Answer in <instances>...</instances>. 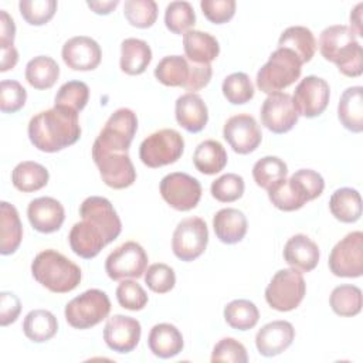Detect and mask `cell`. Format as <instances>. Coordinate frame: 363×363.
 <instances>
[{"label":"cell","mask_w":363,"mask_h":363,"mask_svg":"<svg viewBox=\"0 0 363 363\" xmlns=\"http://www.w3.org/2000/svg\"><path fill=\"white\" fill-rule=\"evenodd\" d=\"M30 142L41 152L54 153L74 145L81 136L78 112L52 106L34 115L28 122Z\"/></svg>","instance_id":"cell-1"},{"label":"cell","mask_w":363,"mask_h":363,"mask_svg":"<svg viewBox=\"0 0 363 363\" xmlns=\"http://www.w3.org/2000/svg\"><path fill=\"white\" fill-rule=\"evenodd\" d=\"M322 57L336 64L346 77H359L363 72V52L356 34L349 26L336 24L326 27L319 37Z\"/></svg>","instance_id":"cell-2"},{"label":"cell","mask_w":363,"mask_h":363,"mask_svg":"<svg viewBox=\"0 0 363 363\" xmlns=\"http://www.w3.org/2000/svg\"><path fill=\"white\" fill-rule=\"evenodd\" d=\"M34 279L54 294H67L81 282L79 267L55 250L38 252L31 262Z\"/></svg>","instance_id":"cell-3"},{"label":"cell","mask_w":363,"mask_h":363,"mask_svg":"<svg viewBox=\"0 0 363 363\" xmlns=\"http://www.w3.org/2000/svg\"><path fill=\"white\" fill-rule=\"evenodd\" d=\"M302 72V62L288 48H277L257 72V86L264 94L279 92L292 85Z\"/></svg>","instance_id":"cell-4"},{"label":"cell","mask_w":363,"mask_h":363,"mask_svg":"<svg viewBox=\"0 0 363 363\" xmlns=\"http://www.w3.org/2000/svg\"><path fill=\"white\" fill-rule=\"evenodd\" d=\"M306 292L302 272L286 268L275 272L265 289L267 303L279 312H289L299 306Z\"/></svg>","instance_id":"cell-5"},{"label":"cell","mask_w":363,"mask_h":363,"mask_svg":"<svg viewBox=\"0 0 363 363\" xmlns=\"http://www.w3.org/2000/svg\"><path fill=\"white\" fill-rule=\"evenodd\" d=\"M111 312V301L101 289H88L65 306V319L75 329H89L102 322Z\"/></svg>","instance_id":"cell-6"},{"label":"cell","mask_w":363,"mask_h":363,"mask_svg":"<svg viewBox=\"0 0 363 363\" xmlns=\"http://www.w3.org/2000/svg\"><path fill=\"white\" fill-rule=\"evenodd\" d=\"M184 150V139L174 129H160L149 135L139 147V157L147 167L156 169L172 164L180 159Z\"/></svg>","instance_id":"cell-7"},{"label":"cell","mask_w":363,"mask_h":363,"mask_svg":"<svg viewBox=\"0 0 363 363\" xmlns=\"http://www.w3.org/2000/svg\"><path fill=\"white\" fill-rule=\"evenodd\" d=\"M136 130V113L129 108H119L108 118L92 146L113 152H128Z\"/></svg>","instance_id":"cell-8"},{"label":"cell","mask_w":363,"mask_h":363,"mask_svg":"<svg viewBox=\"0 0 363 363\" xmlns=\"http://www.w3.org/2000/svg\"><path fill=\"white\" fill-rule=\"evenodd\" d=\"M92 159L102 182L112 189H126L136 180V170L128 152H113L92 146Z\"/></svg>","instance_id":"cell-9"},{"label":"cell","mask_w":363,"mask_h":363,"mask_svg":"<svg viewBox=\"0 0 363 363\" xmlns=\"http://www.w3.org/2000/svg\"><path fill=\"white\" fill-rule=\"evenodd\" d=\"M330 272L342 278H359L363 274V233L353 231L330 251Z\"/></svg>","instance_id":"cell-10"},{"label":"cell","mask_w":363,"mask_h":363,"mask_svg":"<svg viewBox=\"0 0 363 363\" xmlns=\"http://www.w3.org/2000/svg\"><path fill=\"white\" fill-rule=\"evenodd\" d=\"M208 242L207 224L200 217H187L182 220L172 238L173 254L182 261H193L199 258Z\"/></svg>","instance_id":"cell-11"},{"label":"cell","mask_w":363,"mask_h":363,"mask_svg":"<svg viewBox=\"0 0 363 363\" xmlns=\"http://www.w3.org/2000/svg\"><path fill=\"white\" fill-rule=\"evenodd\" d=\"M147 268V254L136 241H126L116 247L105 261V271L113 281L140 278Z\"/></svg>","instance_id":"cell-12"},{"label":"cell","mask_w":363,"mask_h":363,"mask_svg":"<svg viewBox=\"0 0 363 363\" xmlns=\"http://www.w3.org/2000/svg\"><path fill=\"white\" fill-rule=\"evenodd\" d=\"M160 194L163 200L179 211H189L194 208L201 197L200 182L182 172L166 174L160 182Z\"/></svg>","instance_id":"cell-13"},{"label":"cell","mask_w":363,"mask_h":363,"mask_svg":"<svg viewBox=\"0 0 363 363\" xmlns=\"http://www.w3.org/2000/svg\"><path fill=\"white\" fill-rule=\"evenodd\" d=\"M298 112L292 96L286 92L269 94L261 106V122L272 133L289 132L298 122Z\"/></svg>","instance_id":"cell-14"},{"label":"cell","mask_w":363,"mask_h":363,"mask_svg":"<svg viewBox=\"0 0 363 363\" xmlns=\"http://www.w3.org/2000/svg\"><path fill=\"white\" fill-rule=\"evenodd\" d=\"M329 84L319 77L308 75L296 85L292 101L298 115L315 118L323 113L329 104Z\"/></svg>","instance_id":"cell-15"},{"label":"cell","mask_w":363,"mask_h":363,"mask_svg":"<svg viewBox=\"0 0 363 363\" xmlns=\"http://www.w3.org/2000/svg\"><path fill=\"white\" fill-rule=\"evenodd\" d=\"M223 136L238 155L254 152L262 140V133L255 118L248 113H238L228 118L223 128Z\"/></svg>","instance_id":"cell-16"},{"label":"cell","mask_w":363,"mask_h":363,"mask_svg":"<svg viewBox=\"0 0 363 363\" xmlns=\"http://www.w3.org/2000/svg\"><path fill=\"white\" fill-rule=\"evenodd\" d=\"M140 333L142 328L138 319L125 315H113L105 323L104 340L111 350L129 353L138 346Z\"/></svg>","instance_id":"cell-17"},{"label":"cell","mask_w":363,"mask_h":363,"mask_svg":"<svg viewBox=\"0 0 363 363\" xmlns=\"http://www.w3.org/2000/svg\"><path fill=\"white\" fill-rule=\"evenodd\" d=\"M68 241L71 250L85 259L96 257L101 250L111 242L104 228L89 218H82L72 225Z\"/></svg>","instance_id":"cell-18"},{"label":"cell","mask_w":363,"mask_h":363,"mask_svg":"<svg viewBox=\"0 0 363 363\" xmlns=\"http://www.w3.org/2000/svg\"><path fill=\"white\" fill-rule=\"evenodd\" d=\"M61 55L68 68L74 71H91L99 65L102 51L94 38L77 35L65 41Z\"/></svg>","instance_id":"cell-19"},{"label":"cell","mask_w":363,"mask_h":363,"mask_svg":"<svg viewBox=\"0 0 363 363\" xmlns=\"http://www.w3.org/2000/svg\"><path fill=\"white\" fill-rule=\"evenodd\" d=\"M295 337V329L288 320H274L264 325L255 335V346L259 354L272 357L286 350Z\"/></svg>","instance_id":"cell-20"},{"label":"cell","mask_w":363,"mask_h":363,"mask_svg":"<svg viewBox=\"0 0 363 363\" xmlns=\"http://www.w3.org/2000/svg\"><path fill=\"white\" fill-rule=\"evenodd\" d=\"M27 217L34 230L50 234L61 228L65 211L58 200L52 197H38L30 201L27 207Z\"/></svg>","instance_id":"cell-21"},{"label":"cell","mask_w":363,"mask_h":363,"mask_svg":"<svg viewBox=\"0 0 363 363\" xmlns=\"http://www.w3.org/2000/svg\"><path fill=\"white\" fill-rule=\"evenodd\" d=\"M79 216L81 218H89L96 224H99L108 234V238L111 240V242L115 238H118V235L122 231L121 218L116 214L111 201L105 197H101V196L86 197L79 207Z\"/></svg>","instance_id":"cell-22"},{"label":"cell","mask_w":363,"mask_h":363,"mask_svg":"<svg viewBox=\"0 0 363 363\" xmlns=\"http://www.w3.org/2000/svg\"><path fill=\"white\" fill-rule=\"evenodd\" d=\"M174 115L177 123L190 133L203 130L208 121L207 105L196 92H186L177 98Z\"/></svg>","instance_id":"cell-23"},{"label":"cell","mask_w":363,"mask_h":363,"mask_svg":"<svg viewBox=\"0 0 363 363\" xmlns=\"http://www.w3.org/2000/svg\"><path fill=\"white\" fill-rule=\"evenodd\" d=\"M284 259L299 272H309L319 262V247L305 234H295L284 247Z\"/></svg>","instance_id":"cell-24"},{"label":"cell","mask_w":363,"mask_h":363,"mask_svg":"<svg viewBox=\"0 0 363 363\" xmlns=\"http://www.w3.org/2000/svg\"><path fill=\"white\" fill-rule=\"evenodd\" d=\"M183 48L186 58L194 64H210L220 52L217 38L200 30H189L183 34Z\"/></svg>","instance_id":"cell-25"},{"label":"cell","mask_w":363,"mask_h":363,"mask_svg":"<svg viewBox=\"0 0 363 363\" xmlns=\"http://www.w3.org/2000/svg\"><path fill=\"white\" fill-rule=\"evenodd\" d=\"M147 345L150 352L160 359L177 356L183 349V336L172 323H157L150 329Z\"/></svg>","instance_id":"cell-26"},{"label":"cell","mask_w":363,"mask_h":363,"mask_svg":"<svg viewBox=\"0 0 363 363\" xmlns=\"http://www.w3.org/2000/svg\"><path fill=\"white\" fill-rule=\"evenodd\" d=\"M247 217L237 208H221L213 218V228L217 238L224 244L240 242L247 233Z\"/></svg>","instance_id":"cell-27"},{"label":"cell","mask_w":363,"mask_h":363,"mask_svg":"<svg viewBox=\"0 0 363 363\" xmlns=\"http://www.w3.org/2000/svg\"><path fill=\"white\" fill-rule=\"evenodd\" d=\"M337 118L340 123L350 132L360 133L363 130V88L349 86L340 95L337 105Z\"/></svg>","instance_id":"cell-28"},{"label":"cell","mask_w":363,"mask_h":363,"mask_svg":"<svg viewBox=\"0 0 363 363\" xmlns=\"http://www.w3.org/2000/svg\"><path fill=\"white\" fill-rule=\"evenodd\" d=\"M193 72V62L182 55H167L155 68L156 79L166 86H189Z\"/></svg>","instance_id":"cell-29"},{"label":"cell","mask_w":363,"mask_h":363,"mask_svg":"<svg viewBox=\"0 0 363 363\" xmlns=\"http://www.w3.org/2000/svg\"><path fill=\"white\" fill-rule=\"evenodd\" d=\"M23 225L16 207L7 201L0 203V252L10 255L20 247Z\"/></svg>","instance_id":"cell-30"},{"label":"cell","mask_w":363,"mask_h":363,"mask_svg":"<svg viewBox=\"0 0 363 363\" xmlns=\"http://www.w3.org/2000/svg\"><path fill=\"white\" fill-rule=\"evenodd\" d=\"M269 201L282 211H295L308 203V197L301 184L294 179H282L268 190Z\"/></svg>","instance_id":"cell-31"},{"label":"cell","mask_w":363,"mask_h":363,"mask_svg":"<svg viewBox=\"0 0 363 363\" xmlns=\"http://www.w3.org/2000/svg\"><path fill=\"white\" fill-rule=\"evenodd\" d=\"M152 61V50L146 41L126 38L121 44V69L128 75H139Z\"/></svg>","instance_id":"cell-32"},{"label":"cell","mask_w":363,"mask_h":363,"mask_svg":"<svg viewBox=\"0 0 363 363\" xmlns=\"http://www.w3.org/2000/svg\"><path fill=\"white\" fill-rule=\"evenodd\" d=\"M278 48H288L296 54L302 64L309 62L316 51L313 33L303 26H291L279 35Z\"/></svg>","instance_id":"cell-33"},{"label":"cell","mask_w":363,"mask_h":363,"mask_svg":"<svg viewBox=\"0 0 363 363\" xmlns=\"http://www.w3.org/2000/svg\"><path fill=\"white\" fill-rule=\"evenodd\" d=\"M332 216L342 223H354L362 216L360 193L350 187L337 189L329 200Z\"/></svg>","instance_id":"cell-34"},{"label":"cell","mask_w":363,"mask_h":363,"mask_svg":"<svg viewBox=\"0 0 363 363\" xmlns=\"http://www.w3.org/2000/svg\"><path fill=\"white\" fill-rule=\"evenodd\" d=\"M193 163L200 173L216 174L225 167L227 152L218 140L207 139L196 147L193 153Z\"/></svg>","instance_id":"cell-35"},{"label":"cell","mask_w":363,"mask_h":363,"mask_svg":"<svg viewBox=\"0 0 363 363\" xmlns=\"http://www.w3.org/2000/svg\"><path fill=\"white\" fill-rule=\"evenodd\" d=\"M58 330L57 318L45 309L28 312L23 320V332L31 342L43 343L55 336Z\"/></svg>","instance_id":"cell-36"},{"label":"cell","mask_w":363,"mask_h":363,"mask_svg":"<svg viewBox=\"0 0 363 363\" xmlns=\"http://www.w3.org/2000/svg\"><path fill=\"white\" fill-rule=\"evenodd\" d=\"M48 179V170L43 164L31 160L18 163L11 173L13 186L23 193H31L43 189L47 186Z\"/></svg>","instance_id":"cell-37"},{"label":"cell","mask_w":363,"mask_h":363,"mask_svg":"<svg viewBox=\"0 0 363 363\" xmlns=\"http://www.w3.org/2000/svg\"><path fill=\"white\" fill-rule=\"evenodd\" d=\"M60 77L57 61L48 55H38L26 65V79L35 89L51 88Z\"/></svg>","instance_id":"cell-38"},{"label":"cell","mask_w":363,"mask_h":363,"mask_svg":"<svg viewBox=\"0 0 363 363\" xmlns=\"http://www.w3.org/2000/svg\"><path fill=\"white\" fill-rule=\"evenodd\" d=\"M329 303L332 311L345 318L354 316L360 313L363 299H362V291L356 285L350 284H343L336 286L330 296H329Z\"/></svg>","instance_id":"cell-39"},{"label":"cell","mask_w":363,"mask_h":363,"mask_svg":"<svg viewBox=\"0 0 363 363\" xmlns=\"http://www.w3.org/2000/svg\"><path fill=\"white\" fill-rule=\"evenodd\" d=\"M224 319L233 329L250 330L258 323L259 312L254 302L248 299H235L225 305Z\"/></svg>","instance_id":"cell-40"},{"label":"cell","mask_w":363,"mask_h":363,"mask_svg":"<svg viewBox=\"0 0 363 363\" xmlns=\"http://www.w3.org/2000/svg\"><path fill=\"white\" fill-rule=\"evenodd\" d=\"M288 174L286 163L277 156H265L255 162L252 167V177L257 186L268 190Z\"/></svg>","instance_id":"cell-41"},{"label":"cell","mask_w":363,"mask_h":363,"mask_svg":"<svg viewBox=\"0 0 363 363\" xmlns=\"http://www.w3.org/2000/svg\"><path fill=\"white\" fill-rule=\"evenodd\" d=\"M196 23L193 6L189 1H172L164 11V24L174 34L187 33Z\"/></svg>","instance_id":"cell-42"},{"label":"cell","mask_w":363,"mask_h":363,"mask_svg":"<svg viewBox=\"0 0 363 363\" xmlns=\"http://www.w3.org/2000/svg\"><path fill=\"white\" fill-rule=\"evenodd\" d=\"M89 99V88L82 81H68L62 84L55 95L54 106H62L79 112Z\"/></svg>","instance_id":"cell-43"},{"label":"cell","mask_w":363,"mask_h":363,"mask_svg":"<svg viewBox=\"0 0 363 363\" xmlns=\"http://www.w3.org/2000/svg\"><path fill=\"white\" fill-rule=\"evenodd\" d=\"M123 14L130 26L147 28L152 27L157 18V4L153 0H126Z\"/></svg>","instance_id":"cell-44"},{"label":"cell","mask_w":363,"mask_h":363,"mask_svg":"<svg viewBox=\"0 0 363 363\" xmlns=\"http://www.w3.org/2000/svg\"><path fill=\"white\" fill-rule=\"evenodd\" d=\"M223 95L233 105L247 104L254 96V85L245 72L230 74L223 81Z\"/></svg>","instance_id":"cell-45"},{"label":"cell","mask_w":363,"mask_h":363,"mask_svg":"<svg viewBox=\"0 0 363 363\" xmlns=\"http://www.w3.org/2000/svg\"><path fill=\"white\" fill-rule=\"evenodd\" d=\"M18 9L23 18L28 24L43 26L54 17L57 11V1L55 0H21L18 3Z\"/></svg>","instance_id":"cell-46"},{"label":"cell","mask_w":363,"mask_h":363,"mask_svg":"<svg viewBox=\"0 0 363 363\" xmlns=\"http://www.w3.org/2000/svg\"><path fill=\"white\" fill-rule=\"evenodd\" d=\"M244 179L235 173L220 176L211 183V196L221 203H231L238 200L244 193Z\"/></svg>","instance_id":"cell-47"},{"label":"cell","mask_w":363,"mask_h":363,"mask_svg":"<svg viewBox=\"0 0 363 363\" xmlns=\"http://www.w3.org/2000/svg\"><path fill=\"white\" fill-rule=\"evenodd\" d=\"M116 299L125 309L140 311L147 303V294L136 281L122 279L116 288Z\"/></svg>","instance_id":"cell-48"},{"label":"cell","mask_w":363,"mask_h":363,"mask_svg":"<svg viewBox=\"0 0 363 363\" xmlns=\"http://www.w3.org/2000/svg\"><path fill=\"white\" fill-rule=\"evenodd\" d=\"M27 101V91L18 81L4 79L0 82V109L4 113L20 111Z\"/></svg>","instance_id":"cell-49"},{"label":"cell","mask_w":363,"mask_h":363,"mask_svg":"<svg viewBox=\"0 0 363 363\" xmlns=\"http://www.w3.org/2000/svg\"><path fill=\"white\" fill-rule=\"evenodd\" d=\"M145 284L156 294H166L173 289L176 284V275L173 268L166 264H152L145 271Z\"/></svg>","instance_id":"cell-50"},{"label":"cell","mask_w":363,"mask_h":363,"mask_svg":"<svg viewBox=\"0 0 363 363\" xmlns=\"http://www.w3.org/2000/svg\"><path fill=\"white\" fill-rule=\"evenodd\" d=\"M211 362H227V363H247L248 354L242 343L233 337H224L216 343L213 353H211Z\"/></svg>","instance_id":"cell-51"},{"label":"cell","mask_w":363,"mask_h":363,"mask_svg":"<svg viewBox=\"0 0 363 363\" xmlns=\"http://www.w3.org/2000/svg\"><path fill=\"white\" fill-rule=\"evenodd\" d=\"M200 7L204 17L214 24L227 23L235 13L234 0H201Z\"/></svg>","instance_id":"cell-52"},{"label":"cell","mask_w":363,"mask_h":363,"mask_svg":"<svg viewBox=\"0 0 363 363\" xmlns=\"http://www.w3.org/2000/svg\"><path fill=\"white\" fill-rule=\"evenodd\" d=\"M21 311V302L13 292L0 294V325L7 326L17 320Z\"/></svg>","instance_id":"cell-53"},{"label":"cell","mask_w":363,"mask_h":363,"mask_svg":"<svg viewBox=\"0 0 363 363\" xmlns=\"http://www.w3.org/2000/svg\"><path fill=\"white\" fill-rule=\"evenodd\" d=\"M16 35V26L13 18L6 10H0V48H7L13 45Z\"/></svg>","instance_id":"cell-54"},{"label":"cell","mask_w":363,"mask_h":363,"mask_svg":"<svg viewBox=\"0 0 363 363\" xmlns=\"http://www.w3.org/2000/svg\"><path fill=\"white\" fill-rule=\"evenodd\" d=\"M18 61V52L14 48V45L3 48L1 50V64H0V71L6 72L9 69H13Z\"/></svg>","instance_id":"cell-55"},{"label":"cell","mask_w":363,"mask_h":363,"mask_svg":"<svg viewBox=\"0 0 363 363\" xmlns=\"http://www.w3.org/2000/svg\"><path fill=\"white\" fill-rule=\"evenodd\" d=\"M119 4L118 0H108V1H88L86 6L94 10L96 14H109L116 6Z\"/></svg>","instance_id":"cell-56"},{"label":"cell","mask_w":363,"mask_h":363,"mask_svg":"<svg viewBox=\"0 0 363 363\" xmlns=\"http://www.w3.org/2000/svg\"><path fill=\"white\" fill-rule=\"evenodd\" d=\"M362 9H363V3H359L350 13V28L359 37L363 35L362 34Z\"/></svg>","instance_id":"cell-57"}]
</instances>
